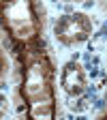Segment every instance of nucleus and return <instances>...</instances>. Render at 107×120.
Listing matches in <instances>:
<instances>
[{
	"label": "nucleus",
	"instance_id": "2",
	"mask_svg": "<svg viewBox=\"0 0 107 120\" xmlns=\"http://www.w3.org/2000/svg\"><path fill=\"white\" fill-rule=\"evenodd\" d=\"M0 22L13 54L45 45V13L41 0H0Z\"/></svg>",
	"mask_w": 107,
	"mask_h": 120
},
{
	"label": "nucleus",
	"instance_id": "4",
	"mask_svg": "<svg viewBox=\"0 0 107 120\" xmlns=\"http://www.w3.org/2000/svg\"><path fill=\"white\" fill-rule=\"evenodd\" d=\"M58 82H60V88H62V92L66 97L77 99L88 90V73L79 60H69L60 69Z\"/></svg>",
	"mask_w": 107,
	"mask_h": 120
},
{
	"label": "nucleus",
	"instance_id": "1",
	"mask_svg": "<svg viewBox=\"0 0 107 120\" xmlns=\"http://www.w3.org/2000/svg\"><path fill=\"white\" fill-rule=\"evenodd\" d=\"M17 60V86L15 101L24 116L34 120H52L58 114L56 86L58 71L45 45L15 54Z\"/></svg>",
	"mask_w": 107,
	"mask_h": 120
},
{
	"label": "nucleus",
	"instance_id": "6",
	"mask_svg": "<svg viewBox=\"0 0 107 120\" xmlns=\"http://www.w3.org/2000/svg\"><path fill=\"white\" fill-rule=\"evenodd\" d=\"M105 116H107V112H105Z\"/></svg>",
	"mask_w": 107,
	"mask_h": 120
},
{
	"label": "nucleus",
	"instance_id": "3",
	"mask_svg": "<svg viewBox=\"0 0 107 120\" xmlns=\"http://www.w3.org/2000/svg\"><path fill=\"white\" fill-rule=\"evenodd\" d=\"M94 24L88 17L86 13H64L60 15L54 24V37L60 45L64 47H77V45L86 43L90 37H92Z\"/></svg>",
	"mask_w": 107,
	"mask_h": 120
},
{
	"label": "nucleus",
	"instance_id": "5",
	"mask_svg": "<svg viewBox=\"0 0 107 120\" xmlns=\"http://www.w3.org/2000/svg\"><path fill=\"white\" fill-rule=\"evenodd\" d=\"M66 2H79V0H66Z\"/></svg>",
	"mask_w": 107,
	"mask_h": 120
}]
</instances>
